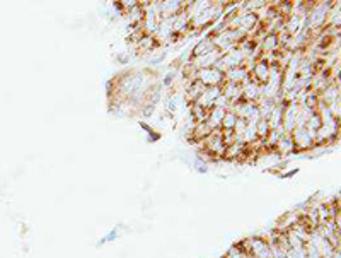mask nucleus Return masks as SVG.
Returning <instances> with one entry per match:
<instances>
[{"label":"nucleus","mask_w":341,"mask_h":258,"mask_svg":"<svg viewBox=\"0 0 341 258\" xmlns=\"http://www.w3.org/2000/svg\"><path fill=\"white\" fill-rule=\"evenodd\" d=\"M220 94H222V86H212V87H207L205 91L202 93V96L196 99V103L203 106L205 109H212L213 104H215V99H217Z\"/></svg>","instance_id":"obj_5"},{"label":"nucleus","mask_w":341,"mask_h":258,"mask_svg":"<svg viewBox=\"0 0 341 258\" xmlns=\"http://www.w3.org/2000/svg\"><path fill=\"white\" fill-rule=\"evenodd\" d=\"M215 48L213 46V43H212V40H203L200 45H196L195 46V50H193V57L191 59H198V57H203V55H207V53H210Z\"/></svg>","instance_id":"obj_15"},{"label":"nucleus","mask_w":341,"mask_h":258,"mask_svg":"<svg viewBox=\"0 0 341 258\" xmlns=\"http://www.w3.org/2000/svg\"><path fill=\"white\" fill-rule=\"evenodd\" d=\"M196 79L202 84H205L207 87L212 86H222L225 82V76L222 72H218L217 68H202V70H196Z\"/></svg>","instance_id":"obj_2"},{"label":"nucleus","mask_w":341,"mask_h":258,"mask_svg":"<svg viewBox=\"0 0 341 258\" xmlns=\"http://www.w3.org/2000/svg\"><path fill=\"white\" fill-rule=\"evenodd\" d=\"M190 108H191V118L195 120L196 123H205V122L208 120L210 109H205V108L200 106L198 103H191Z\"/></svg>","instance_id":"obj_14"},{"label":"nucleus","mask_w":341,"mask_h":258,"mask_svg":"<svg viewBox=\"0 0 341 258\" xmlns=\"http://www.w3.org/2000/svg\"><path fill=\"white\" fill-rule=\"evenodd\" d=\"M321 118H319V115L317 113H314L311 118L307 120V125H306V128L307 130H311V132H317L319 128H321Z\"/></svg>","instance_id":"obj_18"},{"label":"nucleus","mask_w":341,"mask_h":258,"mask_svg":"<svg viewBox=\"0 0 341 258\" xmlns=\"http://www.w3.org/2000/svg\"><path fill=\"white\" fill-rule=\"evenodd\" d=\"M251 79L259 84V86H265L266 82H268V77H270V65L266 64L265 60H258L253 67V70L249 72Z\"/></svg>","instance_id":"obj_6"},{"label":"nucleus","mask_w":341,"mask_h":258,"mask_svg":"<svg viewBox=\"0 0 341 258\" xmlns=\"http://www.w3.org/2000/svg\"><path fill=\"white\" fill-rule=\"evenodd\" d=\"M270 130H271V128H270V123H268V120H261V118H259L258 125H256V134H258V139L265 140L266 137H268Z\"/></svg>","instance_id":"obj_17"},{"label":"nucleus","mask_w":341,"mask_h":258,"mask_svg":"<svg viewBox=\"0 0 341 258\" xmlns=\"http://www.w3.org/2000/svg\"><path fill=\"white\" fill-rule=\"evenodd\" d=\"M292 140H293V145H295V151H307V149H312L314 145H316V142L309 134V130L306 127H295L292 130Z\"/></svg>","instance_id":"obj_1"},{"label":"nucleus","mask_w":341,"mask_h":258,"mask_svg":"<svg viewBox=\"0 0 341 258\" xmlns=\"http://www.w3.org/2000/svg\"><path fill=\"white\" fill-rule=\"evenodd\" d=\"M213 108H220V109H225V112H230V108H232V103H230L229 99L224 96V94H220V96L215 99Z\"/></svg>","instance_id":"obj_19"},{"label":"nucleus","mask_w":341,"mask_h":258,"mask_svg":"<svg viewBox=\"0 0 341 258\" xmlns=\"http://www.w3.org/2000/svg\"><path fill=\"white\" fill-rule=\"evenodd\" d=\"M220 59H222V53H220L217 48H213L207 55L198 57V59H191V64H193V67L196 68V70H202V68H212Z\"/></svg>","instance_id":"obj_4"},{"label":"nucleus","mask_w":341,"mask_h":258,"mask_svg":"<svg viewBox=\"0 0 341 258\" xmlns=\"http://www.w3.org/2000/svg\"><path fill=\"white\" fill-rule=\"evenodd\" d=\"M297 113H298V103H287L285 112H283V120H282V127L285 134H292V130L295 128V120H297Z\"/></svg>","instance_id":"obj_3"},{"label":"nucleus","mask_w":341,"mask_h":258,"mask_svg":"<svg viewBox=\"0 0 341 258\" xmlns=\"http://www.w3.org/2000/svg\"><path fill=\"white\" fill-rule=\"evenodd\" d=\"M222 94L230 103L240 101V99H243V86H240V84H234V82H224Z\"/></svg>","instance_id":"obj_9"},{"label":"nucleus","mask_w":341,"mask_h":258,"mask_svg":"<svg viewBox=\"0 0 341 258\" xmlns=\"http://www.w3.org/2000/svg\"><path fill=\"white\" fill-rule=\"evenodd\" d=\"M237 122V117H235L234 112H225L222 123H220V128L222 130H234V125Z\"/></svg>","instance_id":"obj_16"},{"label":"nucleus","mask_w":341,"mask_h":258,"mask_svg":"<svg viewBox=\"0 0 341 258\" xmlns=\"http://www.w3.org/2000/svg\"><path fill=\"white\" fill-rule=\"evenodd\" d=\"M225 76V82H234V84H246L251 81V76L249 72L246 70L244 67H237V68H230V70H227L224 73Z\"/></svg>","instance_id":"obj_7"},{"label":"nucleus","mask_w":341,"mask_h":258,"mask_svg":"<svg viewBox=\"0 0 341 258\" xmlns=\"http://www.w3.org/2000/svg\"><path fill=\"white\" fill-rule=\"evenodd\" d=\"M261 98V86L256 84L253 79L249 82L243 84V101L256 103Z\"/></svg>","instance_id":"obj_8"},{"label":"nucleus","mask_w":341,"mask_h":258,"mask_svg":"<svg viewBox=\"0 0 341 258\" xmlns=\"http://www.w3.org/2000/svg\"><path fill=\"white\" fill-rule=\"evenodd\" d=\"M205 89H207V86H205V84H202L200 81H193L190 86L186 87V99H188V103H196V99L202 96V93L205 91Z\"/></svg>","instance_id":"obj_11"},{"label":"nucleus","mask_w":341,"mask_h":258,"mask_svg":"<svg viewBox=\"0 0 341 258\" xmlns=\"http://www.w3.org/2000/svg\"><path fill=\"white\" fill-rule=\"evenodd\" d=\"M273 151L280 152V154H290V152L295 151V145H293V140L290 134H283L282 139L276 142V145L273 147Z\"/></svg>","instance_id":"obj_12"},{"label":"nucleus","mask_w":341,"mask_h":258,"mask_svg":"<svg viewBox=\"0 0 341 258\" xmlns=\"http://www.w3.org/2000/svg\"><path fill=\"white\" fill-rule=\"evenodd\" d=\"M157 46V41L154 36H149V34H144L142 38L135 43V48L138 53H147V51L154 50Z\"/></svg>","instance_id":"obj_13"},{"label":"nucleus","mask_w":341,"mask_h":258,"mask_svg":"<svg viewBox=\"0 0 341 258\" xmlns=\"http://www.w3.org/2000/svg\"><path fill=\"white\" fill-rule=\"evenodd\" d=\"M246 154H248V145L244 142H234V144L225 147L224 157L225 159H240Z\"/></svg>","instance_id":"obj_10"}]
</instances>
